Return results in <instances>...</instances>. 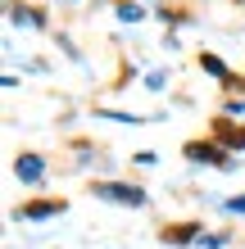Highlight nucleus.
Listing matches in <instances>:
<instances>
[{
	"label": "nucleus",
	"mask_w": 245,
	"mask_h": 249,
	"mask_svg": "<svg viewBox=\"0 0 245 249\" xmlns=\"http://www.w3.org/2000/svg\"><path fill=\"white\" fill-rule=\"evenodd\" d=\"M200 64H205V68L213 72V77H227V64L218 59V54H205V59H200Z\"/></svg>",
	"instance_id": "7"
},
{
	"label": "nucleus",
	"mask_w": 245,
	"mask_h": 249,
	"mask_svg": "<svg viewBox=\"0 0 245 249\" xmlns=\"http://www.w3.org/2000/svg\"><path fill=\"white\" fill-rule=\"evenodd\" d=\"M141 18H146V9H141L136 0H123L118 5V23H141Z\"/></svg>",
	"instance_id": "6"
},
{
	"label": "nucleus",
	"mask_w": 245,
	"mask_h": 249,
	"mask_svg": "<svg viewBox=\"0 0 245 249\" xmlns=\"http://www.w3.org/2000/svg\"><path fill=\"white\" fill-rule=\"evenodd\" d=\"M227 213H241L245 217V195H232V199H227Z\"/></svg>",
	"instance_id": "8"
},
{
	"label": "nucleus",
	"mask_w": 245,
	"mask_h": 249,
	"mask_svg": "<svg viewBox=\"0 0 245 249\" xmlns=\"http://www.w3.org/2000/svg\"><path fill=\"white\" fill-rule=\"evenodd\" d=\"M14 172H19V181L37 186L41 177H46V159H41V154H19V163H14Z\"/></svg>",
	"instance_id": "2"
},
{
	"label": "nucleus",
	"mask_w": 245,
	"mask_h": 249,
	"mask_svg": "<svg viewBox=\"0 0 245 249\" xmlns=\"http://www.w3.org/2000/svg\"><path fill=\"white\" fill-rule=\"evenodd\" d=\"M186 154H191L195 163H213V168H236L232 159H223V150H218V145H200V141H195V145H186Z\"/></svg>",
	"instance_id": "3"
},
{
	"label": "nucleus",
	"mask_w": 245,
	"mask_h": 249,
	"mask_svg": "<svg viewBox=\"0 0 245 249\" xmlns=\"http://www.w3.org/2000/svg\"><path fill=\"white\" fill-rule=\"evenodd\" d=\"M95 199L105 204H123V209H146L150 195L141 186H127V181H95Z\"/></svg>",
	"instance_id": "1"
},
{
	"label": "nucleus",
	"mask_w": 245,
	"mask_h": 249,
	"mask_svg": "<svg viewBox=\"0 0 245 249\" xmlns=\"http://www.w3.org/2000/svg\"><path fill=\"white\" fill-rule=\"evenodd\" d=\"M64 213V199H46V204H27V209H19L23 222H46V217H59Z\"/></svg>",
	"instance_id": "4"
},
{
	"label": "nucleus",
	"mask_w": 245,
	"mask_h": 249,
	"mask_svg": "<svg viewBox=\"0 0 245 249\" xmlns=\"http://www.w3.org/2000/svg\"><path fill=\"white\" fill-rule=\"evenodd\" d=\"M9 18L19 23V27H46V18H41V14H32V9H23V5H19V9H9Z\"/></svg>",
	"instance_id": "5"
}]
</instances>
